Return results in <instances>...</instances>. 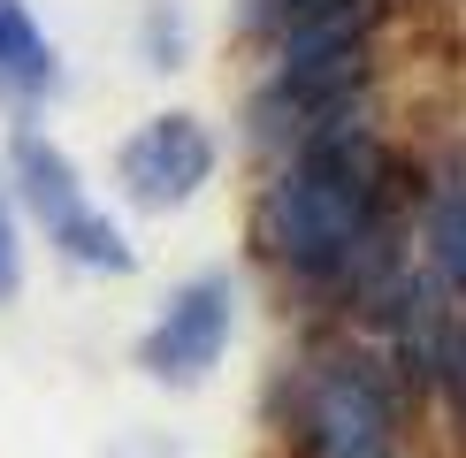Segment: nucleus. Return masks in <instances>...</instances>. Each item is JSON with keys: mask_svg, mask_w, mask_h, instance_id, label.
I'll return each instance as SVG.
<instances>
[{"mask_svg": "<svg viewBox=\"0 0 466 458\" xmlns=\"http://www.w3.org/2000/svg\"><path fill=\"white\" fill-rule=\"evenodd\" d=\"M375 191L382 168L360 123L306 138L260 199V253L299 283H344L375 244Z\"/></svg>", "mask_w": 466, "mask_h": 458, "instance_id": "nucleus-1", "label": "nucleus"}, {"mask_svg": "<svg viewBox=\"0 0 466 458\" xmlns=\"http://www.w3.org/2000/svg\"><path fill=\"white\" fill-rule=\"evenodd\" d=\"M8 191L24 199V214L46 229V244H62V260L92 267V275H130V267H138L130 237L85 199L69 153L54 145L46 130H31V123H15V138H8Z\"/></svg>", "mask_w": 466, "mask_h": 458, "instance_id": "nucleus-2", "label": "nucleus"}, {"mask_svg": "<svg viewBox=\"0 0 466 458\" xmlns=\"http://www.w3.org/2000/svg\"><path fill=\"white\" fill-rule=\"evenodd\" d=\"M299 435L314 458H398V413L367 359L337 352L299 390Z\"/></svg>", "mask_w": 466, "mask_h": 458, "instance_id": "nucleus-3", "label": "nucleus"}, {"mask_svg": "<svg viewBox=\"0 0 466 458\" xmlns=\"http://www.w3.org/2000/svg\"><path fill=\"white\" fill-rule=\"evenodd\" d=\"M229 329H238V283L229 275H191L177 298L161 305V321L138 336V367L168 390H199L222 367Z\"/></svg>", "mask_w": 466, "mask_h": 458, "instance_id": "nucleus-4", "label": "nucleus"}, {"mask_svg": "<svg viewBox=\"0 0 466 458\" xmlns=\"http://www.w3.org/2000/svg\"><path fill=\"white\" fill-rule=\"evenodd\" d=\"M207 176H215V138H207L199 114H153L115 153V184L146 214H177L184 199H199Z\"/></svg>", "mask_w": 466, "mask_h": 458, "instance_id": "nucleus-5", "label": "nucleus"}, {"mask_svg": "<svg viewBox=\"0 0 466 458\" xmlns=\"http://www.w3.org/2000/svg\"><path fill=\"white\" fill-rule=\"evenodd\" d=\"M54 92H62V54H54L46 24H38L24 0H0V107L15 123H31Z\"/></svg>", "mask_w": 466, "mask_h": 458, "instance_id": "nucleus-6", "label": "nucleus"}, {"mask_svg": "<svg viewBox=\"0 0 466 458\" xmlns=\"http://www.w3.org/2000/svg\"><path fill=\"white\" fill-rule=\"evenodd\" d=\"M429 260L451 291H466V176H451L429 199Z\"/></svg>", "mask_w": 466, "mask_h": 458, "instance_id": "nucleus-7", "label": "nucleus"}, {"mask_svg": "<svg viewBox=\"0 0 466 458\" xmlns=\"http://www.w3.org/2000/svg\"><path fill=\"white\" fill-rule=\"evenodd\" d=\"M24 291V237H15V214H8V184H0V305Z\"/></svg>", "mask_w": 466, "mask_h": 458, "instance_id": "nucleus-8", "label": "nucleus"}, {"mask_svg": "<svg viewBox=\"0 0 466 458\" xmlns=\"http://www.w3.org/2000/svg\"><path fill=\"white\" fill-rule=\"evenodd\" d=\"M153 54H161V69H177V54H184V24H177V8H153Z\"/></svg>", "mask_w": 466, "mask_h": 458, "instance_id": "nucleus-9", "label": "nucleus"}, {"mask_svg": "<svg viewBox=\"0 0 466 458\" xmlns=\"http://www.w3.org/2000/svg\"><path fill=\"white\" fill-rule=\"evenodd\" d=\"M459 382H466V344H459Z\"/></svg>", "mask_w": 466, "mask_h": 458, "instance_id": "nucleus-10", "label": "nucleus"}]
</instances>
